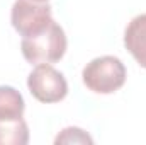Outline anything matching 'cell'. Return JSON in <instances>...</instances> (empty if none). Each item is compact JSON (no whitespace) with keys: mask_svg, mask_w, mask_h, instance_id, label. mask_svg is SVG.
I'll use <instances>...</instances> for the list:
<instances>
[{"mask_svg":"<svg viewBox=\"0 0 146 145\" xmlns=\"http://www.w3.org/2000/svg\"><path fill=\"white\" fill-rule=\"evenodd\" d=\"M51 5L48 2L15 0L10 12V22L22 38L39 34L53 22Z\"/></svg>","mask_w":146,"mask_h":145,"instance_id":"cell-3","label":"cell"},{"mask_svg":"<svg viewBox=\"0 0 146 145\" xmlns=\"http://www.w3.org/2000/svg\"><path fill=\"white\" fill-rule=\"evenodd\" d=\"M124 46L133 58L146 68V14L136 15L124 31Z\"/></svg>","mask_w":146,"mask_h":145,"instance_id":"cell-5","label":"cell"},{"mask_svg":"<svg viewBox=\"0 0 146 145\" xmlns=\"http://www.w3.org/2000/svg\"><path fill=\"white\" fill-rule=\"evenodd\" d=\"M66 34L58 22H51L44 31L29 38H22L21 50L31 65L60 62L66 53Z\"/></svg>","mask_w":146,"mask_h":145,"instance_id":"cell-1","label":"cell"},{"mask_svg":"<svg viewBox=\"0 0 146 145\" xmlns=\"http://www.w3.org/2000/svg\"><path fill=\"white\" fill-rule=\"evenodd\" d=\"M54 144H94V138L78 126H68L60 132V135L54 138Z\"/></svg>","mask_w":146,"mask_h":145,"instance_id":"cell-8","label":"cell"},{"mask_svg":"<svg viewBox=\"0 0 146 145\" xmlns=\"http://www.w3.org/2000/svg\"><path fill=\"white\" fill-rule=\"evenodd\" d=\"M27 87L37 101L44 104L60 103L68 94V82L65 75L49 63L36 65L27 77Z\"/></svg>","mask_w":146,"mask_h":145,"instance_id":"cell-4","label":"cell"},{"mask_svg":"<svg viewBox=\"0 0 146 145\" xmlns=\"http://www.w3.org/2000/svg\"><path fill=\"white\" fill-rule=\"evenodd\" d=\"M34 2H48V0H34Z\"/></svg>","mask_w":146,"mask_h":145,"instance_id":"cell-9","label":"cell"},{"mask_svg":"<svg viewBox=\"0 0 146 145\" xmlns=\"http://www.w3.org/2000/svg\"><path fill=\"white\" fill-rule=\"evenodd\" d=\"M29 142V126L24 118L0 119V145H26Z\"/></svg>","mask_w":146,"mask_h":145,"instance_id":"cell-7","label":"cell"},{"mask_svg":"<svg viewBox=\"0 0 146 145\" xmlns=\"http://www.w3.org/2000/svg\"><path fill=\"white\" fill-rule=\"evenodd\" d=\"M124 63L112 55H104L88 62L82 72L83 84L95 94H114L126 82Z\"/></svg>","mask_w":146,"mask_h":145,"instance_id":"cell-2","label":"cell"},{"mask_svg":"<svg viewBox=\"0 0 146 145\" xmlns=\"http://www.w3.org/2000/svg\"><path fill=\"white\" fill-rule=\"evenodd\" d=\"M26 103L22 94L12 85H0V119L22 118Z\"/></svg>","mask_w":146,"mask_h":145,"instance_id":"cell-6","label":"cell"}]
</instances>
